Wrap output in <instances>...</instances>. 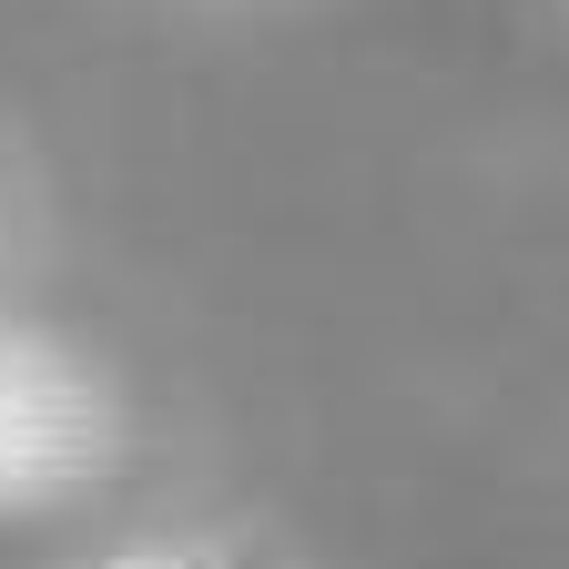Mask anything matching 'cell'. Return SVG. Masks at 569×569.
I'll use <instances>...</instances> for the list:
<instances>
[{"mask_svg":"<svg viewBox=\"0 0 569 569\" xmlns=\"http://www.w3.org/2000/svg\"><path fill=\"white\" fill-rule=\"evenodd\" d=\"M31 274H41V173L21 122L0 112V336L31 326Z\"/></svg>","mask_w":569,"mask_h":569,"instance_id":"1","label":"cell"},{"mask_svg":"<svg viewBox=\"0 0 569 569\" xmlns=\"http://www.w3.org/2000/svg\"><path fill=\"white\" fill-rule=\"evenodd\" d=\"M82 569H274L244 529H193V519H173V529H132V539H112L102 559H82Z\"/></svg>","mask_w":569,"mask_h":569,"instance_id":"2","label":"cell"}]
</instances>
